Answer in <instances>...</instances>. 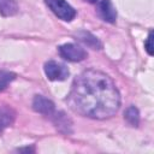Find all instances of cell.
I'll use <instances>...</instances> for the list:
<instances>
[{"label": "cell", "instance_id": "14", "mask_svg": "<svg viewBox=\"0 0 154 154\" xmlns=\"http://www.w3.org/2000/svg\"><path fill=\"white\" fill-rule=\"evenodd\" d=\"M17 150H18V152H29V153H30V152H34L35 149H34L32 147H31V148L26 147V148H19V149H17Z\"/></svg>", "mask_w": 154, "mask_h": 154}, {"label": "cell", "instance_id": "11", "mask_svg": "<svg viewBox=\"0 0 154 154\" xmlns=\"http://www.w3.org/2000/svg\"><path fill=\"white\" fill-rule=\"evenodd\" d=\"M125 120L131 125V126H137L140 123V112L135 106H130L125 113H124Z\"/></svg>", "mask_w": 154, "mask_h": 154}, {"label": "cell", "instance_id": "15", "mask_svg": "<svg viewBox=\"0 0 154 154\" xmlns=\"http://www.w3.org/2000/svg\"><path fill=\"white\" fill-rule=\"evenodd\" d=\"M85 1H88V2H90V4H95L97 0H85Z\"/></svg>", "mask_w": 154, "mask_h": 154}, {"label": "cell", "instance_id": "13", "mask_svg": "<svg viewBox=\"0 0 154 154\" xmlns=\"http://www.w3.org/2000/svg\"><path fill=\"white\" fill-rule=\"evenodd\" d=\"M152 41H153V32L150 31L149 35H148V37H147V40H146V42H144V49L147 51V53L149 55H153V45H152Z\"/></svg>", "mask_w": 154, "mask_h": 154}, {"label": "cell", "instance_id": "1", "mask_svg": "<svg viewBox=\"0 0 154 154\" xmlns=\"http://www.w3.org/2000/svg\"><path fill=\"white\" fill-rule=\"evenodd\" d=\"M67 103L73 112L83 117L107 119L119 109L120 94L108 75L89 69L73 79Z\"/></svg>", "mask_w": 154, "mask_h": 154}, {"label": "cell", "instance_id": "9", "mask_svg": "<svg viewBox=\"0 0 154 154\" xmlns=\"http://www.w3.org/2000/svg\"><path fill=\"white\" fill-rule=\"evenodd\" d=\"M76 37L82 43H84L85 46H88V47H90L93 49H101L102 48V43L99 41V38L96 36H94L93 34L88 32V31H84V30L78 31L76 34Z\"/></svg>", "mask_w": 154, "mask_h": 154}, {"label": "cell", "instance_id": "8", "mask_svg": "<svg viewBox=\"0 0 154 154\" xmlns=\"http://www.w3.org/2000/svg\"><path fill=\"white\" fill-rule=\"evenodd\" d=\"M52 117H53V123H54V125L57 126L58 130H60L64 134H70L71 132L72 123L64 112H61V111L60 112H54L52 114Z\"/></svg>", "mask_w": 154, "mask_h": 154}, {"label": "cell", "instance_id": "12", "mask_svg": "<svg viewBox=\"0 0 154 154\" xmlns=\"http://www.w3.org/2000/svg\"><path fill=\"white\" fill-rule=\"evenodd\" d=\"M14 78H16V73L6 70H0V91L6 89L7 85L12 81H14Z\"/></svg>", "mask_w": 154, "mask_h": 154}, {"label": "cell", "instance_id": "4", "mask_svg": "<svg viewBox=\"0 0 154 154\" xmlns=\"http://www.w3.org/2000/svg\"><path fill=\"white\" fill-rule=\"evenodd\" d=\"M45 73L47 76L48 79L51 81H64L69 77L70 72H69V69L60 64V63H57L54 60H49L45 64Z\"/></svg>", "mask_w": 154, "mask_h": 154}, {"label": "cell", "instance_id": "5", "mask_svg": "<svg viewBox=\"0 0 154 154\" xmlns=\"http://www.w3.org/2000/svg\"><path fill=\"white\" fill-rule=\"evenodd\" d=\"M32 108H34V111H36L43 116H52L55 112L54 103L49 99H47L42 95H35V97L32 100Z\"/></svg>", "mask_w": 154, "mask_h": 154}, {"label": "cell", "instance_id": "6", "mask_svg": "<svg viewBox=\"0 0 154 154\" xmlns=\"http://www.w3.org/2000/svg\"><path fill=\"white\" fill-rule=\"evenodd\" d=\"M99 14L108 23H114L117 19V11L111 0H101L99 2Z\"/></svg>", "mask_w": 154, "mask_h": 154}, {"label": "cell", "instance_id": "3", "mask_svg": "<svg viewBox=\"0 0 154 154\" xmlns=\"http://www.w3.org/2000/svg\"><path fill=\"white\" fill-rule=\"evenodd\" d=\"M58 51H59L60 57L67 61H82L88 55L84 48H82L81 46L75 45V43L61 45V46H59Z\"/></svg>", "mask_w": 154, "mask_h": 154}, {"label": "cell", "instance_id": "7", "mask_svg": "<svg viewBox=\"0 0 154 154\" xmlns=\"http://www.w3.org/2000/svg\"><path fill=\"white\" fill-rule=\"evenodd\" d=\"M16 119V112L10 106H0V131L11 126Z\"/></svg>", "mask_w": 154, "mask_h": 154}, {"label": "cell", "instance_id": "10", "mask_svg": "<svg viewBox=\"0 0 154 154\" xmlns=\"http://www.w3.org/2000/svg\"><path fill=\"white\" fill-rule=\"evenodd\" d=\"M18 12V5L14 0H0V14L4 17L14 16Z\"/></svg>", "mask_w": 154, "mask_h": 154}, {"label": "cell", "instance_id": "2", "mask_svg": "<svg viewBox=\"0 0 154 154\" xmlns=\"http://www.w3.org/2000/svg\"><path fill=\"white\" fill-rule=\"evenodd\" d=\"M45 2L58 18L65 22H71L76 17V10L65 0H45Z\"/></svg>", "mask_w": 154, "mask_h": 154}]
</instances>
